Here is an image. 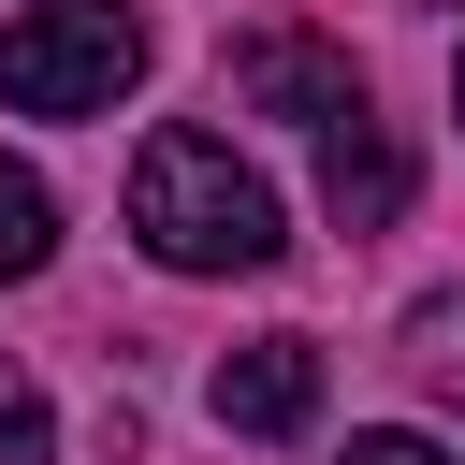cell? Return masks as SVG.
Here are the masks:
<instances>
[{"mask_svg": "<svg viewBox=\"0 0 465 465\" xmlns=\"http://www.w3.org/2000/svg\"><path fill=\"white\" fill-rule=\"evenodd\" d=\"M131 232H145V262H174V276H262L291 232H276V189L218 145V131H145V160H131Z\"/></svg>", "mask_w": 465, "mask_h": 465, "instance_id": "obj_1", "label": "cell"}, {"mask_svg": "<svg viewBox=\"0 0 465 465\" xmlns=\"http://www.w3.org/2000/svg\"><path fill=\"white\" fill-rule=\"evenodd\" d=\"M145 73V29L116 0H44L0 29V102L15 116H116V87Z\"/></svg>", "mask_w": 465, "mask_h": 465, "instance_id": "obj_2", "label": "cell"}, {"mask_svg": "<svg viewBox=\"0 0 465 465\" xmlns=\"http://www.w3.org/2000/svg\"><path fill=\"white\" fill-rule=\"evenodd\" d=\"M203 407H218L232 436H305V407H320V349H305V334H247V349L203 378Z\"/></svg>", "mask_w": 465, "mask_h": 465, "instance_id": "obj_3", "label": "cell"}, {"mask_svg": "<svg viewBox=\"0 0 465 465\" xmlns=\"http://www.w3.org/2000/svg\"><path fill=\"white\" fill-rule=\"evenodd\" d=\"M320 203H334L349 232H378V218L407 203V145H392L378 116H334V131H320Z\"/></svg>", "mask_w": 465, "mask_h": 465, "instance_id": "obj_4", "label": "cell"}, {"mask_svg": "<svg viewBox=\"0 0 465 465\" xmlns=\"http://www.w3.org/2000/svg\"><path fill=\"white\" fill-rule=\"evenodd\" d=\"M247 102H276V116H305V131H334V116H363V73H349L334 44H247Z\"/></svg>", "mask_w": 465, "mask_h": 465, "instance_id": "obj_5", "label": "cell"}, {"mask_svg": "<svg viewBox=\"0 0 465 465\" xmlns=\"http://www.w3.org/2000/svg\"><path fill=\"white\" fill-rule=\"evenodd\" d=\"M44 262H58V203H44V174H15V160H0V291H15V276H44Z\"/></svg>", "mask_w": 465, "mask_h": 465, "instance_id": "obj_6", "label": "cell"}, {"mask_svg": "<svg viewBox=\"0 0 465 465\" xmlns=\"http://www.w3.org/2000/svg\"><path fill=\"white\" fill-rule=\"evenodd\" d=\"M44 450H58V421H44V378L0 349V465H44Z\"/></svg>", "mask_w": 465, "mask_h": 465, "instance_id": "obj_7", "label": "cell"}, {"mask_svg": "<svg viewBox=\"0 0 465 465\" xmlns=\"http://www.w3.org/2000/svg\"><path fill=\"white\" fill-rule=\"evenodd\" d=\"M407 363H421V378H436V392L465 407V291H436V305L407 320Z\"/></svg>", "mask_w": 465, "mask_h": 465, "instance_id": "obj_8", "label": "cell"}, {"mask_svg": "<svg viewBox=\"0 0 465 465\" xmlns=\"http://www.w3.org/2000/svg\"><path fill=\"white\" fill-rule=\"evenodd\" d=\"M349 465H450L436 436H349Z\"/></svg>", "mask_w": 465, "mask_h": 465, "instance_id": "obj_9", "label": "cell"}, {"mask_svg": "<svg viewBox=\"0 0 465 465\" xmlns=\"http://www.w3.org/2000/svg\"><path fill=\"white\" fill-rule=\"evenodd\" d=\"M450 116H465V58H450Z\"/></svg>", "mask_w": 465, "mask_h": 465, "instance_id": "obj_10", "label": "cell"}]
</instances>
